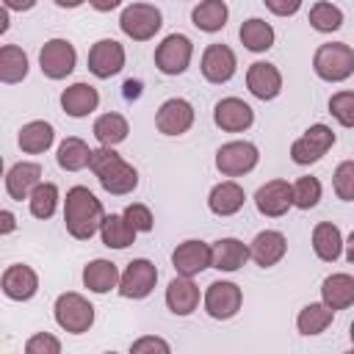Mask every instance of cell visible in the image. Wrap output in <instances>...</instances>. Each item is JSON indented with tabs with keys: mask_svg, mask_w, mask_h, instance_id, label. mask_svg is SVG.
I'll return each instance as SVG.
<instances>
[{
	"mask_svg": "<svg viewBox=\"0 0 354 354\" xmlns=\"http://www.w3.org/2000/svg\"><path fill=\"white\" fill-rule=\"evenodd\" d=\"M102 221H105L102 202L86 185H72L66 191V199H64V224H66V232L75 241H88L94 232H100Z\"/></svg>",
	"mask_w": 354,
	"mask_h": 354,
	"instance_id": "1",
	"label": "cell"
},
{
	"mask_svg": "<svg viewBox=\"0 0 354 354\" xmlns=\"http://www.w3.org/2000/svg\"><path fill=\"white\" fill-rule=\"evenodd\" d=\"M88 169L97 174L100 185L113 194V196H124L130 191H136L138 185V171L136 166H130L119 152H113L111 147H100L91 152V163Z\"/></svg>",
	"mask_w": 354,
	"mask_h": 354,
	"instance_id": "2",
	"label": "cell"
},
{
	"mask_svg": "<svg viewBox=\"0 0 354 354\" xmlns=\"http://www.w3.org/2000/svg\"><path fill=\"white\" fill-rule=\"evenodd\" d=\"M313 69L326 83H343L354 75V50L346 41H326L315 50Z\"/></svg>",
	"mask_w": 354,
	"mask_h": 354,
	"instance_id": "3",
	"label": "cell"
},
{
	"mask_svg": "<svg viewBox=\"0 0 354 354\" xmlns=\"http://www.w3.org/2000/svg\"><path fill=\"white\" fill-rule=\"evenodd\" d=\"M53 313H55V324H58L64 332H69V335H83V332H88L91 324H94V304H91L86 296L75 293V290L61 293V296L55 299Z\"/></svg>",
	"mask_w": 354,
	"mask_h": 354,
	"instance_id": "4",
	"label": "cell"
},
{
	"mask_svg": "<svg viewBox=\"0 0 354 354\" xmlns=\"http://www.w3.org/2000/svg\"><path fill=\"white\" fill-rule=\"evenodd\" d=\"M163 25L160 8L152 3H130L122 8L119 17V28L124 36H130L133 41H149Z\"/></svg>",
	"mask_w": 354,
	"mask_h": 354,
	"instance_id": "5",
	"label": "cell"
},
{
	"mask_svg": "<svg viewBox=\"0 0 354 354\" xmlns=\"http://www.w3.org/2000/svg\"><path fill=\"white\" fill-rule=\"evenodd\" d=\"M335 147V133L329 124H310L293 144H290V160L299 166L318 163L329 149Z\"/></svg>",
	"mask_w": 354,
	"mask_h": 354,
	"instance_id": "6",
	"label": "cell"
},
{
	"mask_svg": "<svg viewBox=\"0 0 354 354\" xmlns=\"http://www.w3.org/2000/svg\"><path fill=\"white\" fill-rule=\"evenodd\" d=\"M260 160V149L252 141H227L216 149V169L224 177L249 174Z\"/></svg>",
	"mask_w": 354,
	"mask_h": 354,
	"instance_id": "7",
	"label": "cell"
},
{
	"mask_svg": "<svg viewBox=\"0 0 354 354\" xmlns=\"http://www.w3.org/2000/svg\"><path fill=\"white\" fill-rule=\"evenodd\" d=\"M194 58V44L183 33H169L158 47H155V66L163 75H183Z\"/></svg>",
	"mask_w": 354,
	"mask_h": 354,
	"instance_id": "8",
	"label": "cell"
},
{
	"mask_svg": "<svg viewBox=\"0 0 354 354\" xmlns=\"http://www.w3.org/2000/svg\"><path fill=\"white\" fill-rule=\"evenodd\" d=\"M75 64H77V53L75 44L66 39H50L39 50V66L50 80H64L66 75H72Z\"/></svg>",
	"mask_w": 354,
	"mask_h": 354,
	"instance_id": "9",
	"label": "cell"
},
{
	"mask_svg": "<svg viewBox=\"0 0 354 354\" xmlns=\"http://www.w3.org/2000/svg\"><path fill=\"white\" fill-rule=\"evenodd\" d=\"M155 282H158V268L152 260L147 257H136L127 263V268L122 271V279H119V293L124 299H147L152 290H155Z\"/></svg>",
	"mask_w": 354,
	"mask_h": 354,
	"instance_id": "10",
	"label": "cell"
},
{
	"mask_svg": "<svg viewBox=\"0 0 354 354\" xmlns=\"http://www.w3.org/2000/svg\"><path fill=\"white\" fill-rule=\"evenodd\" d=\"M241 304H243V293L235 282L218 279V282H210L205 290V310L216 321H227V318L238 315Z\"/></svg>",
	"mask_w": 354,
	"mask_h": 354,
	"instance_id": "11",
	"label": "cell"
},
{
	"mask_svg": "<svg viewBox=\"0 0 354 354\" xmlns=\"http://www.w3.org/2000/svg\"><path fill=\"white\" fill-rule=\"evenodd\" d=\"M124 66V47L116 39H100L88 50V72L100 80L119 75Z\"/></svg>",
	"mask_w": 354,
	"mask_h": 354,
	"instance_id": "12",
	"label": "cell"
},
{
	"mask_svg": "<svg viewBox=\"0 0 354 354\" xmlns=\"http://www.w3.org/2000/svg\"><path fill=\"white\" fill-rule=\"evenodd\" d=\"M194 119H196L194 105L188 100H183V97L166 100L158 108V113H155V124H158V130L163 136H183V133H188L191 124H194Z\"/></svg>",
	"mask_w": 354,
	"mask_h": 354,
	"instance_id": "13",
	"label": "cell"
},
{
	"mask_svg": "<svg viewBox=\"0 0 354 354\" xmlns=\"http://www.w3.org/2000/svg\"><path fill=\"white\" fill-rule=\"evenodd\" d=\"M171 266H174L177 277L194 279L196 274H202L205 268H210V246L205 241H196V238L183 241L171 252Z\"/></svg>",
	"mask_w": 354,
	"mask_h": 354,
	"instance_id": "14",
	"label": "cell"
},
{
	"mask_svg": "<svg viewBox=\"0 0 354 354\" xmlns=\"http://www.w3.org/2000/svg\"><path fill=\"white\" fill-rule=\"evenodd\" d=\"M213 122L216 127H221L224 133H243L252 127L254 122V111L249 102H243L241 97H224L216 102L213 108Z\"/></svg>",
	"mask_w": 354,
	"mask_h": 354,
	"instance_id": "15",
	"label": "cell"
},
{
	"mask_svg": "<svg viewBox=\"0 0 354 354\" xmlns=\"http://www.w3.org/2000/svg\"><path fill=\"white\" fill-rule=\"evenodd\" d=\"M254 205H257V210L263 216L279 218L293 207V185L288 180H268L266 185L257 188Z\"/></svg>",
	"mask_w": 354,
	"mask_h": 354,
	"instance_id": "16",
	"label": "cell"
},
{
	"mask_svg": "<svg viewBox=\"0 0 354 354\" xmlns=\"http://www.w3.org/2000/svg\"><path fill=\"white\" fill-rule=\"evenodd\" d=\"M205 80L210 83H227L235 69H238V58L227 44H207L202 53V64H199Z\"/></svg>",
	"mask_w": 354,
	"mask_h": 354,
	"instance_id": "17",
	"label": "cell"
},
{
	"mask_svg": "<svg viewBox=\"0 0 354 354\" xmlns=\"http://www.w3.org/2000/svg\"><path fill=\"white\" fill-rule=\"evenodd\" d=\"M41 185V166L30 160H19L6 171V194L17 202L30 199V194Z\"/></svg>",
	"mask_w": 354,
	"mask_h": 354,
	"instance_id": "18",
	"label": "cell"
},
{
	"mask_svg": "<svg viewBox=\"0 0 354 354\" xmlns=\"http://www.w3.org/2000/svg\"><path fill=\"white\" fill-rule=\"evenodd\" d=\"M288 252V238L279 230H263L249 243V260H254L260 268L277 266Z\"/></svg>",
	"mask_w": 354,
	"mask_h": 354,
	"instance_id": "19",
	"label": "cell"
},
{
	"mask_svg": "<svg viewBox=\"0 0 354 354\" xmlns=\"http://www.w3.org/2000/svg\"><path fill=\"white\" fill-rule=\"evenodd\" d=\"M246 88L263 102L274 100L282 91V72L268 61H254L246 69Z\"/></svg>",
	"mask_w": 354,
	"mask_h": 354,
	"instance_id": "20",
	"label": "cell"
},
{
	"mask_svg": "<svg viewBox=\"0 0 354 354\" xmlns=\"http://www.w3.org/2000/svg\"><path fill=\"white\" fill-rule=\"evenodd\" d=\"M0 285H3V293H6L8 299H14V301H28V299H33L36 290H39V277H36V271H33L30 266L14 263V266H8V268L3 271Z\"/></svg>",
	"mask_w": 354,
	"mask_h": 354,
	"instance_id": "21",
	"label": "cell"
},
{
	"mask_svg": "<svg viewBox=\"0 0 354 354\" xmlns=\"http://www.w3.org/2000/svg\"><path fill=\"white\" fill-rule=\"evenodd\" d=\"M249 260V246L238 238H218L213 246H210V268L216 271H238L243 263Z\"/></svg>",
	"mask_w": 354,
	"mask_h": 354,
	"instance_id": "22",
	"label": "cell"
},
{
	"mask_svg": "<svg viewBox=\"0 0 354 354\" xmlns=\"http://www.w3.org/2000/svg\"><path fill=\"white\" fill-rule=\"evenodd\" d=\"M243 202H246V194H243V188L235 180H224V183L213 185L210 194H207L210 213L213 216H221V218L224 216H235L243 207Z\"/></svg>",
	"mask_w": 354,
	"mask_h": 354,
	"instance_id": "23",
	"label": "cell"
},
{
	"mask_svg": "<svg viewBox=\"0 0 354 354\" xmlns=\"http://www.w3.org/2000/svg\"><path fill=\"white\" fill-rule=\"evenodd\" d=\"M97 105H100V91L88 83H72L61 91V108L75 119L88 116L91 111H97Z\"/></svg>",
	"mask_w": 354,
	"mask_h": 354,
	"instance_id": "24",
	"label": "cell"
},
{
	"mask_svg": "<svg viewBox=\"0 0 354 354\" xmlns=\"http://www.w3.org/2000/svg\"><path fill=\"white\" fill-rule=\"evenodd\" d=\"M166 307L174 315H191L199 307V288L188 277H174L166 288Z\"/></svg>",
	"mask_w": 354,
	"mask_h": 354,
	"instance_id": "25",
	"label": "cell"
},
{
	"mask_svg": "<svg viewBox=\"0 0 354 354\" xmlns=\"http://www.w3.org/2000/svg\"><path fill=\"white\" fill-rule=\"evenodd\" d=\"M321 301L329 310H346L354 304V277L351 274H329L321 282Z\"/></svg>",
	"mask_w": 354,
	"mask_h": 354,
	"instance_id": "26",
	"label": "cell"
},
{
	"mask_svg": "<svg viewBox=\"0 0 354 354\" xmlns=\"http://www.w3.org/2000/svg\"><path fill=\"white\" fill-rule=\"evenodd\" d=\"M119 279H122V274H119L116 263H111V260L97 257L83 266V285L91 293H108L111 288H119Z\"/></svg>",
	"mask_w": 354,
	"mask_h": 354,
	"instance_id": "27",
	"label": "cell"
},
{
	"mask_svg": "<svg viewBox=\"0 0 354 354\" xmlns=\"http://www.w3.org/2000/svg\"><path fill=\"white\" fill-rule=\"evenodd\" d=\"M343 243H346V241H343L337 224H332V221L315 224V230H313V252L318 254V260L335 263V260L343 254Z\"/></svg>",
	"mask_w": 354,
	"mask_h": 354,
	"instance_id": "28",
	"label": "cell"
},
{
	"mask_svg": "<svg viewBox=\"0 0 354 354\" xmlns=\"http://www.w3.org/2000/svg\"><path fill=\"white\" fill-rule=\"evenodd\" d=\"M19 149L22 152H28V155H39V152H47L50 147H53V141H55V130H53V124L50 122H44V119H33V122H28V124H22L19 127Z\"/></svg>",
	"mask_w": 354,
	"mask_h": 354,
	"instance_id": "29",
	"label": "cell"
},
{
	"mask_svg": "<svg viewBox=\"0 0 354 354\" xmlns=\"http://www.w3.org/2000/svg\"><path fill=\"white\" fill-rule=\"evenodd\" d=\"M227 17H230V8L224 0H205V3L194 6V11H191V22L205 33L221 30L227 25Z\"/></svg>",
	"mask_w": 354,
	"mask_h": 354,
	"instance_id": "30",
	"label": "cell"
},
{
	"mask_svg": "<svg viewBox=\"0 0 354 354\" xmlns=\"http://www.w3.org/2000/svg\"><path fill=\"white\" fill-rule=\"evenodd\" d=\"M332 318H335V310H329L324 301H310V304H304V307L299 310V315H296V329H299L301 335L313 337V335H321V332L332 324Z\"/></svg>",
	"mask_w": 354,
	"mask_h": 354,
	"instance_id": "31",
	"label": "cell"
},
{
	"mask_svg": "<svg viewBox=\"0 0 354 354\" xmlns=\"http://www.w3.org/2000/svg\"><path fill=\"white\" fill-rule=\"evenodd\" d=\"M127 133H130V124H127V119L122 116V113H102V116H97V122H94V138L100 141V147H116V144H122L124 138H127Z\"/></svg>",
	"mask_w": 354,
	"mask_h": 354,
	"instance_id": "32",
	"label": "cell"
},
{
	"mask_svg": "<svg viewBox=\"0 0 354 354\" xmlns=\"http://www.w3.org/2000/svg\"><path fill=\"white\" fill-rule=\"evenodd\" d=\"M100 235H102V243L108 249H127L130 243H136V230L127 224V218L122 213H111L105 216L102 227H100Z\"/></svg>",
	"mask_w": 354,
	"mask_h": 354,
	"instance_id": "33",
	"label": "cell"
},
{
	"mask_svg": "<svg viewBox=\"0 0 354 354\" xmlns=\"http://www.w3.org/2000/svg\"><path fill=\"white\" fill-rule=\"evenodd\" d=\"M238 36H241L243 47L252 50V53H266V50L274 47V28H271V22L257 19V17L246 19V22L241 25Z\"/></svg>",
	"mask_w": 354,
	"mask_h": 354,
	"instance_id": "34",
	"label": "cell"
},
{
	"mask_svg": "<svg viewBox=\"0 0 354 354\" xmlns=\"http://www.w3.org/2000/svg\"><path fill=\"white\" fill-rule=\"evenodd\" d=\"M91 152H94V149H88V144H86L83 138L69 136V138L61 141L55 160H58V166L66 169V171H80V169H86V166L91 163Z\"/></svg>",
	"mask_w": 354,
	"mask_h": 354,
	"instance_id": "35",
	"label": "cell"
},
{
	"mask_svg": "<svg viewBox=\"0 0 354 354\" xmlns=\"http://www.w3.org/2000/svg\"><path fill=\"white\" fill-rule=\"evenodd\" d=\"M28 75V55L22 47L17 44H3L0 47V80L14 86L19 80H25Z\"/></svg>",
	"mask_w": 354,
	"mask_h": 354,
	"instance_id": "36",
	"label": "cell"
},
{
	"mask_svg": "<svg viewBox=\"0 0 354 354\" xmlns=\"http://www.w3.org/2000/svg\"><path fill=\"white\" fill-rule=\"evenodd\" d=\"M310 25L318 30V33H332L343 25V11L335 6V3H326V0H318L310 6Z\"/></svg>",
	"mask_w": 354,
	"mask_h": 354,
	"instance_id": "37",
	"label": "cell"
},
{
	"mask_svg": "<svg viewBox=\"0 0 354 354\" xmlns=\"http://www.w3.org/2000/svg\"><path fill=\"white\" fill-rule=\"evenodd\" d=\"M28 205H30V213H33L36 218H41V221L53 218V213H55V207H58V185H55V183H41V185L30 194Z\"/></svg>",
	"mask_w": 354,
	"mask_h": 354,
	"instance_id": "38",
	"label": "cell"
},
{
	"mask_svg": "<svg viewBox=\"0 0 354 354\" xmlns=\"http://www.w3.org/2000/svg\"><path fill=\"white\" fill-rule=\"evenodd\" d=\"M321 194H324V188H321V180L318 177H299L296 183H293V207H299V210H310V207H315L318 202H321Z\"/></svg>",
	"mask_w": 354,
	"mask_h": 354,
	"instance_id": "39",
	"label": "cell"
},
{
	"mask_svg": "<svg viewBox=\"0 0 354 354\" xmlns=\"http://www.w3.org/2000/svg\"><path fill=\"white\" fill-rule=\"evenodd\" d=\"M332 185H335L337 199L354 202V160L337 163V169H335V174H332Z\"/></svg>",
	"mask_w": 354,
	"mask_h": 354,
	"instance_id": "40",
	"label": "cell"
},
{
	"mask_svg": "<svg viewBox=\"0 0 354 354\" xmlns=\"http://www.w3.org/2000/svg\"><path fill=\"white\" fill-rule=\"evenodd\" d=\"M329 113L343 124L354 127V91H337L329 97Z\"/></svg>",
	"mask_w": 354,
	"mask_h": 354,
	"instance_id": "41",
	"label": "cell"
},
{
	"mask_svg": "<svg viewBox=\"0 0 354 354\" xmlns=\"http://www.w3.org/2000/svg\"><path fill=\"white\" fill-rule=\"evenodd\" d=\"M122 216L127 218V224H130V227H133L136 232H149V230L155 227L152 210H149L147 205H141V202H133V205H127Z\"/></svg>",
	"mask_w": 354,
	"mask_h": 354,
	"instance_id": "42",
	"label": "cell"
},
{
	"mask_svg": "<svg viewBox=\"0 0 354 354\" xmlns=\"http://www.w3.org/2000/svg\"><path fill=\"white\" fill-rule=\"evenodd\" d=\"M25 354H61V340L50 332H36L25 340Z\"/></svg>",
	"mask_w": 354,
	"mask_h": 354,
	"instance_id": "43",
	"label": "cell"
},
{
	"mask_svg": "<svg viewBox=\"0 0 354 354\" xmlns=\"http://www.w3.org/2000/svg\"><path fill=\"white\" fill-rule=\"evenodd\" d=\"M130 354H171V346L158 335H144L130 343Z\"/></svg>",
	"mask_w": 354,
	"mask_h": 354,
	"instance_id": "44",
	"label": "cell"
},
{
	"mask_svg": "<svg viewBox=\"0 0 354 354\" xmlns=\"http://www.w3.org/2000/svg\"><path fill=\"white\" fill-rule=\"evenodd\" d=\"M266 8L271 14H277V17H290V14H296L301 8V3L299 0H266Z\"/></svg>",
	"mask_w": 354,
	"mask_h": 354,
	"instance_id": "45",
	"label": "cell"
},
{
	"mask_svg": "<svg viewBox=\"0 0 354 354\" xmlns=\"http://www.w3.org/2000/svg\"><path fill=\"white\" fill-rule=\"evenodd\" d=\"M14 230H17V218H14V213H11V210H0V232L8 235V232H14Z\"/></svg>",
	"mask_w": 354,
	"mask_h": 354,
	"instance_id": "46",
	"label": "cell"
},
{
	"mask_svg": "<svg viewBox=\"0 0 354 354\" xmlns=\"http://www.w3.org/2000/svg\"><path fill=\"white\" fill-rule=\"evenodd\" d=\"M138 94H141V83H138V80H127V83H124V97H127V100H136Z\"/></svg>",
	"mask_w": 354,
	"mask_h": 354,
	"instance_id": "47",
	"label": "cell"
},
{
	"mask_svg": "<svg viewBox=\"0 0 354 354\" xmlns=\"http://www.w3.org/2000/svg\"><path fill=\"white\" fill-rule=\"evenodd\" d=\"M343 246H346V260L354 266V232L346 238V243H343Z\"/></svg>",
	"mask_w": 354,
	"mask_h": 354,
	"instance_id": "48",
	"label": "cell"
},
{
	"mask_svg": "<svg viewBox=\"0 0 354 354\" xmlns=\"http://www.w3.org/2000/svg\"><path fill=\"white\" fill-rule=\"evenodd\" d=\"M3 6H6V8H22V11H25V8H33V0H28V3H19V0H3Z\"/></svg>",
	"mask_w": 354,
	"mask_h": 354,
	"instance_id": "49",
	"label": "cell"
},
{
	"mask_svg": "<svg viewBox=\"0 0 354 354\" xmlns=\"http://www.w3.org/2000/svg\"><path fill=\"white\" fill-rule=\"evenodd\" d=\"M6 30H8V8L0 6V33H6Z\"/></svg>",
	"mask_w": 354,
	"mask_h": 354,
	"instance_id": "50",
	"label": "cell"
},
{
	"mask_svg": "<svg viewBox=\"0 0 354 354\" xmlns=\"http://www.w3.org/2000/svg\"><path fill=\"white\" fill-rule=\"evenodd\" d=\"M119 6V0H111V3H94V8H100V11H108V8H116Z\"/></svg>",
	"mask_w": 354,
	"mask_h": 354,
	"instance_id": "51",
	"label": "cell"
},
{
	"mask_svg": "<svg viewBox=\"0 0 354 354\" xmlns=\"http://www.w3.org/2000/svg\"><path fill=\"white\" fill-rule=\"evenodd\" d=\"M348 335H351V343H354V321H351V326H348Z\"/></svg>",
	"mask_w": 354,
	"mask_h": 354,
	"instance_id": "52",
	"label": "cell"
},
{
	"mask_svg": "<svg viewBox=\"0 0 354 354\" xmlns=\"http://www.w3.org/2000/svg\"><path fill=\"white\" fill-rule=\"evenodd\" d=\"M343 354H354V348H348V351H343Z\"/></svg>",
	"mask_w": 354,
	"mask_h": 354,
	"instance_id": "53",
	"label": "cell"
},
{
	"mask_svg": "<svg viewBox=\"0 0 354 354\" xmlns=\"http://www.w3.org/2000/svg\"><path fill=\"white\" fill-rule=\"evenodd\" d=\"M105 354H116V351H105Z\"/></svg>",
	"mask_w": 354,
	"mask_h": 354,
	"instance_id": "54",
	"label": "cell"
}]
</instances>
